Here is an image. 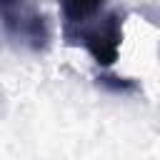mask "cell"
Segmentation results:
<instances>
[{
	"label": "cell",
	"instance_id": "6da1fadb",
	"mask_svg": "<svg viewBox=\"0 0 160 160\" xmlns=\"http://www.w3.org/2000/svg\"><path fill=\"white\" fill-rule=\"evenodd\" d=\"M0 22L10 38L32 50H45L50 42L45 15L32 5V0H0Z\"/></svg>",
	"mask_w": 160,
	"mask_h": 160
},
{
	"label": "cell",
	"instance_id": "7a4b0ae2",
	"mask_svg": "<svg viewBox=\"0 0 160 160\" xmlns=\"http://www.w3.org/2000/svg\"><path fill=\"white\" fill-rule=\"evenodd\" d=\"M80 40L85 45V50L92 55L95 62L100 65H112L118 60V50H120V40H122V20L118 12H110L105 20L85 28L80 32Z\"/></svg>",
	"mask_w": 160,
	"mask_h": 160
},
{
	"label": "cell",
	"instance_id": "3957f363",
	"mask_svg": "<svg viewBox=\"0 0 160 160\" xmlns=\"http://www.w3.org/2000/svg\"><path fill=\"white\" fill-rule=\"evenodd\" d=\"M105 0H60V12L68 28H80L102 10Z\"/></svg>",
	"mask_w": 160,
	"mask_h": 160
}]
</instances>
